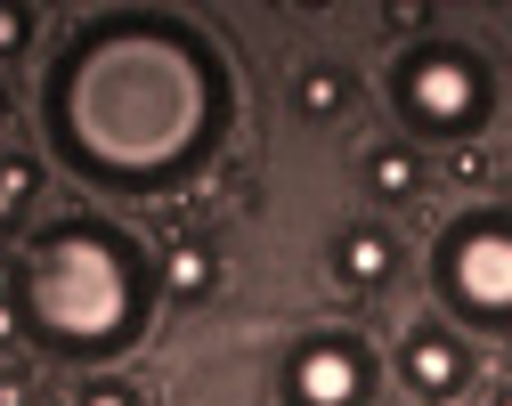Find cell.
Wrapping results in <instances>:
<instances>
[{
  "instance_id": "2e32d148",
  "label": "cell",
  "mask_w": 512,
  "mask_h": 406,
  "mask_svg": "<svg viewBox=\"0 0 512 406\" xmlns=\"http://www.w3.org/2000/svg\"><path fill=\"white\" fill-rule=\"evenodd\" d=\"M0 114H9V90H0Z\"/></svg>"
},
{
  "instance_id": "30bf717a",
  "label": "cell",
  "mask_w": 512,
  "mask_h": 406,
  "mask_svg": "<svg viewBox=\"0 0 512 406\" xmlns=\"http://www.w3.org/2000/svg\"><path fill=\"white\" fill-rule=\"evenodd\" d=\"M41 195V163L33 155H0V228H17Z\"/></svg>"
},
{
  "instance_id": "8992f818",
  "label": "cell",
  "mask_w": 512,
  "mask_h": 406,
  "mask_svg": "<svg viewBox=\"0 0 512 406\" xmlns=\"http://www.w3.org/2000/svg\"><path fill=\"white\" fill-rule=\"evenodd\" d=\"M399 374H407V390L431 398V406H439V398H464V390H472V350H464L447 325H415L407 342H399Z\"/></svg>"
},
{
  "instance_id": "7a4b0ae2",
  "label": "cell",
  "mask_w": 512,
  "mask_h": 406,
  "mask_svg": "<svg viewBox=\"0 0 512 406\" xmlns=\"http://www.w3.org/2000/svg\"><path fill=\"white\" fill-rule=\"evenodd\" d=\"M9 309L49 358H122L155 317V268L122 228L74 212L25 236Z\"/></svg>"
},
{
  "instance_id": "52a82bcc",
  "label": "cell",
  "mask_w": 512,
  "mask_h": 406,
  "mask_svg": "<svg viewBox=\"0 0 512 406\" xmlns=\"http://www.w3.org/2000/svg\"><path fill=\"white\" fill-rule=\"evenodd\" d=\"M391 268H399V244L382 236V228H350V236L334 244V277H342L350 293H382V285H391Z\"/></svg>"
},
{
  "instance_id": "6da1fadb",
  "label": "cell",
  "mask_w": 512,
  "mask_h": 406,
  "mask_svg": "<svg viewBox=\"0 0 512 406\" xmlns=\"http://www.w3.org/2000/svg\"><path fill=\"white\" fill-rule=\"evenodd\" d=\"M236 122V74L179 9H106L66 33L41 74V147L82 187L171 195Z\"/></svg>"
},
{
  "instance_id": "5bb4252c",
  "label": "cell",
  "mask_w": 512,
  "mask_h": 406,
  "mask_svg": "<svg viewBox=\"0 0 512 406\" xmlns=\"http://www.w3.org/2000/svg\"><path fill=\"white\" fill-rule=\"evenodd\" d=\"M0 406H25V382H0Z\"/></svg>"
},
{
  "instance_id": "5b68a950",
  "label": "cell",
  "mask_w": 512,
  "mask_h": 406,
  "mask_svg": "<svg viewBox=\"0 0 512 406\" xmlns=\"http://www.w3.org/2000/svg\"><path fill=\"white\" fill-rule=\"evenodd\" d=\"M374 398V350L358 333H309L285 358V406H366Z\"/></svg>"
},
{
  "instance_id": "4fadbf2b",
  "label": "cell",
  "mask_w": 512,
  "mask_h": 406,
  "mask_svg": "<svg viewBox=\"0 0 512 406\" xmlns=\"http://www.w3.org/2000/svg\"><path fill=\"white\" fill-rule=\"evenodd\" d=\"M25 41H33V17H25V9H0V57L25 49Z\"/></svg>"
},
{
  "instance_id": "277c9868",
  "label": "cell",
  "mask_w": 512,
  "mask_h": 406,
  "mask_svg": "<svg viewBox=\"0 0 512 406\" xmlns=\"http://www.w3.org/2000/svg\"><path fill=\"white\" fill-rule=\"evenodd\" d=\"M391 106L407 130H423V139H464V130L488 122L496 106V82H488V65L456 41H423L391 65Z\"/></svg>"
},
{
  "instance_id": "ba28073f",
  "label": "cell",
  "mask_w": 512,
  "mask_h": 406,
  "mask_svg": "<svg viewBox=\"0 0 512 406\" xmlns=\"http://www.w3.org/2000/svg\"><path fill=\"white\" fill-rule=\"evenodd\" d=\"M366 187H374L382 203H407V195L423 187V155H415V147H374V155H366Z\"/></svg>"
},
{
  "instance_id": "3957f363",
  "label": "cell",
  "mask_w": 512,
  "mask_h": 406,
  "mask_svg": "<svg viewBox=\"0 0 512 406\" xmlns=\"http://www.w3.org/2000/svg\"><path fill=\"white\" fill-rule=\"evenodd\" d=\"M431 285L447 317L480 333H512V212H464L431 252Z\"/></svg>"
},
{
  "instance_id": "9a60e30c",
  "label": "cell",
  "mask_w": 512,
  "mask_h": 406,
  "mask_svg": "<svg viewBox=\"0 0 512 406\" xmlns=\"http://www.w3.org/2000/svg\"><path fill=\"white\" fill-rule=\"evenodd\" d=\"M488 406H512V382H504V390H488Z\"/></svg>"
},
{
  "instance_id": "7c38bea8",
  "label": "cell",
  "mask_w": 512,
  "mask_h": 406,
  "mask_svg": "<svg viewBox=\"0 0 512 406\" xmlns=\"http://www.w3.org/2000/svg\"><path fill=\"white\" fill-rule=\"evenodd\" d=\"M74 406H147V398H139L131 382H90V390H82Z\"/></svg>"
},
{
  "instance_id": "8fae6325",
  "label": "cell",
  "mask_w": 512,
  "mask_h": 406,
  "mask_svg": "<svg viewBox=\"0 0 512 406\" xmlns=\"http://www.w3.org/2000/svg\"><path fill=\"white\" fill-rule=\"evenodd\" d=\"M293 98H301V114L326 122V114H342V106H350V74H342V65H309V74L293 82Z\"/></svg>"
},
{
  "instance_id": "9c48e42d",
  "label": "cell",
  "mask_w": 512,
  "mask_h": 406,
  "mask_svg": "<svg viewBox=\"0 0 512 406\" xmlns=\"http://www.w3.org/2000/svg\"><path fill=\"white\" fill-rule=\"evenodd\" d=\"M163 285H171L179 301H204V293L220 285V260H212V244H171V252H163Z\"/></svg>"
}]
</instances>
